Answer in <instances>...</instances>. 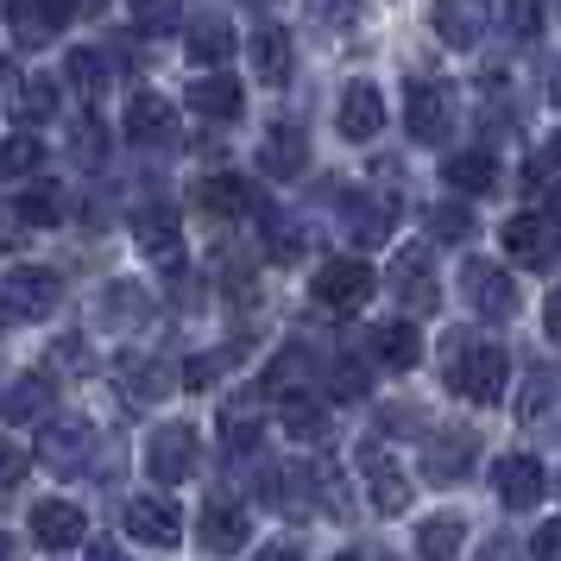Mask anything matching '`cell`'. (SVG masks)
<instances>
[{"instance_id":"cell-53","label":"cell","mask_w":561,"mask_h":561,"mask_svg":"<svg viewBox=\"0 0 561 561\" xmlns=\"http://www.w3.org/2000/svg\"><path fill=\"white\" fill-rule=\"evenodd\" d=\"M0 561H20V542H13L7 530H0Z\"/></svg>"},{"instance_id":"cell-54","label":"cell","mask_w":561,"mask_h":561,"mask_svg":"<svg viewBox=\"0 0 561 561\" xmlns=\"http://www.w3.org/2000/svg\"><path fill=\"white\" fill-rule=\"evenodd\" d=\"M89 561H121V549H114V542H95V556Z\"/></svg>"},{"instance_id":"cell-20","label":"cell","mask_w":561,"mask_h":561,"mask_svg":"<svg viewBox=\"0 0 561 561\" xmlns=\"http://www.w3.org/2000/svg\"><path fill=\"white\" fill-rule=\"evenodd\" d=\"M309 164V139L297 121H278V127L265 133V146H259V171H272V178H297Z\"/></svg>"},{"instance_id":"cell-35","label":"cell","mask_w":561,"mask_h":561,"mask_svg":"<svg viewBox=\"0 0 561 561\" xmlns=\"http://www.w3.org/2000/svg\"><path fill=\"white\" fill-rule=\"evenodd\" d=\"M259 442V423H253V410H240V404H228V416H221V448H228L233 460L247 455Z\"/></svg>"},{"instance_id":"cell-25","label":"cell","mask_w":561,"mask_h":561,"mask_svg":"<svg viewBox=\"0 0 561 561\" xmlns=\"http://www.w3.org/2000/svg\"><path fill=\"white\" fill-rule=\"evenodd\" d=\"M57 82L45 70H13V121H51Z\"/></svg>"},{"instance_id":"cell-22","label":"cell","mask_w":561,"mask_h":561,"mask_svg":"<svg viewBox=\"0 0 561 561\" xmlns=\"http://www.w3.org/2000/svg\"><path fill=\"white\" fill-rule=\"evenodd\" d=\"M196 524H203V542L215 549V556H233V549H247V511L228 505V499H208Z\"/></svg>"},{"instance_id":"cell-55","label":"cell","mask_w":561,"mask_h":561,"mask_svg":"<svg viewBox=\"0 0 561 561\" xmlns=\"http://www.w3.org/2000/svg\"><path fill=\"white\" fill-rule=\"evenodd\" d=\"M549 164L561 171V127H556V139H549Z\"/></svg>"},{"instance_id":"cell-14","label":"cell","mask_w":561,"mask_h":561,"mask_svg":"<svg viewBox=\"0 0 561 561\" xmlns=\"http://www.w3.org/2000/svg\"><path fill=\"white\" fill-rule=\"evenodd\" d=\"M460 284H467V297H473V309L480 316H517V284H511V272H499V265H485V259H473L467 272H460Z\"/></svg>"},{"instance_id":"cell-24","label":"cell","mask_w":561,"mask_h":561,"mask_svg":"<svg viewBox=\"0 0 561 561\" xmlns=\"http://www.w3.org/2000/svg\"><path fill=\"white\" fill-rule=\"evenodd\" d=\"M253 70H259V82H272V89L290 82V32L284 26H259L253 32Z\"/></svg>"},{"instance_id":"cell-47","label":"cell","mask_w":561,"mask_h":561,"mask_svg":"<svg viewBox=\"0 0 561 561\" xmlns=\"http://www.w3.org/2000/svg\"><path fill=\"white\" fill-rule=\"evenodd\" d=\"M20 480H26V455H20V448L0 435V492H13Z\"/></svg>"},{"instance_id":"cell-18","label":"cell","mask_w":561,"mask_h":561,"mask_svg":"<svg viewBox=\"0 0 561 561\" xmlns=\"http://www.w3.org/2000/svg\"><path fill=\"white\" fill-rule=\"evenodd\" d=\"M341 139H373V133L385 127V95L373 89V82H347L341 89Z\"/></svg>"},{"instance_id":"cell-51","label":"cell","mask_w":561,"mask_h":561,"mask_svg":"<svg viewBox=\"0 0 561 561\" xmlns=\"http://www.w3.org/2000/svg\"><path fill=\"white\" fill-rule=\"evenodd\" d=\"M542 329H549V341H561V284H556V297H549V309H542Z\"/></svg>"},{"instance_id":"cell-43","label":"cell","mask_w":561,"mask_h":561,"mask_svg":"<svg viewBox=\"0 0 561 561\" xmlns=\"http://www.w3.org/2000/svg\"><path fill=\"white\" fill-rule=\"evenodd\" d=\"M309 473H316V499H322V511H334V517H341V511H347V492H341V467H329V460H322V467H309Z\"/></svg>"},{"instance_id":"cell-17","label":"cell","mask_w":561,"mask_h":561,"mask_svg":"<svg viewBox=\"0 0 561 561\" xmlns=\"http://www.w3.org/2000/svg\"><path fill=\"white\" fill-rule=\"evenodd\" d=\"M38 455H45V467H57V473H77L82 455H89V423H82V416L45 423V430H38Z\"/></svg>"},{"instance_id":"cell-5","label":"cell","mask_w":561,"mask_h":561,"mask_svg":"<svg viewBox=\"0 0 561 561\" xmlns=\"http://www.w3.org/2000/svg\"><path fill=\"white\" fill-rule=\"evenodd\" d=\"M435 38L448 45V51H473L485 38V26H492V7L485 0H435Z\"/></svg>"},{"instance_id":"cell-37","label":"cell","mask_w":561,"mask_h":561,"mask_svg":"<svg viewBox=\"0 0 561 561\" xmlns=\"http://www.w3.org/2000/svg\"><path fill=\"white\" fill-rule=\"evenodd\" d=\"M45 398H51V379H45V373H26V379L7 391V416H38Z\"/></svg>"},{"instance_id":"cell-31","label":"cell","mask_w":561,"mask_h":561,"mask_svg":"<svg viewBox=\"0 0 561 561\" xmlns=\"http://www.w3.org/2000/svg\"><path fill=\"white\" fill-rule=\"evenodd\" d=\"M448 183H455L460 196H480V190L499 183V164H492V152H455L448 158Z\"/></svg>"},{"instance_id":"cell-40","label":"cell","mask_w":561,"mask_h":561,"mask_svg":"<svg viewBox=\"0 0 561 561\" xmlns=\"http://www.w3.org/2000/svg\"><path fill=\"white\" fill-rule=\"evenodd\" d=\"M70 89H82V95H102V82H107V64H102V51H70Z\"/></svg>"},{"instance_id":"cell-41","label":"cell","mask_w":561,"mask_h":561,"mask_svg":"<svg viewBox=\"0 0 561 561\" xmlns=\"http://www.w3.org/2000/svg\"><path fill=\"white\" fill-rule=\"evenodd\" d=\"M265 247H272V259H278V265H290V259L304 253V228H290L284 215H272V221H265Z\"/></svg>"},{"instance_id":"cell-1","label":"cell","mask_w":561,"mask_h":561,"mask_svg":"<svg viewBox=\"0 0 561 561\" xmlns=\"http://www.w3.org/2000/svg\"><path fill=\"white\" fill-rule=\"evenodd\" d=\"M448 385H455L460 398H473V404H499L511 385V359L499 341H473V347H460L448 359Z\"/></svg>"},{"instance_id":"cell-49","label":"cell","mask_w":561,"mask_h":561,"mask_svg":"<svg viewBox=\"0 0 561 561\" xmlns=\"http://www.w3.org/2000/svg\"><path fill=\"white\" fill-rule=\"evenodd\" d=\"M334 391H341V398H359V391H366V373H359L354 359H341V366H334Z\"/></svg>"},{"instance_id":"cell-12","label":"cell","mask_w":561,"mask_h":561,"mask_svg":"<svg viewBox=\"0 0 561 561\" xmlns=\"http://www.w3.org/2000/svg\"><path fill=\"white\" fill-rule=\"evenodd\" d=\"M127 139L133 146H171L178 139V114H171V102L158 89H139L127 102Z\"/></svg>"},{"instance_id":"cell-56","label":"cell","mask_w":561,"mask_h":561,"mask_svg":"<svg viewBox=\"0 0 561 561\" xmlns=\"http://www.w3.org/2000/svg\"><path fill=\"white\" fill-rule=\"evenodd\" d=\"M549 215H556V221H561V183H556V190H549Z\"/></svg>"},{"instance_id":"cell-30","label":"cell","mask_w":561,"mask_h":561,"mask_svg":"<svg viewBox=\"0 0 561 561\" xmlns=\"http://www.w3.org/2000/svg\"><path fill=\"white\" fill-rule=\"evenodd\" d=\"M228 57H233V26L203 20V26L190 32V64H196V70H221Z\"/></svg>"},{"instance_id":"cell-45","label":"cell","mask_w":561,"mask_h":561,"mask_svg":"<svg viewBox=\"0 0 561 561\" xmlns=\"http://www.w3.org/2000/svg\"><path fill=\"white\" fill-rule=\"evenodd\" d=\"M102 152H107V133H102V121H95V114H82V121H77V158L89 164V158H102Z\"/></svg>"},{"instance_id":"cell-33","label":"cell","mask_w":561,"mask_h":561,"mask_svg":"<svg viewBox=\"0 0 561 561\" xmlns=\"http://www.w3.org/2000/svg\"><path fill=\"white\" fill-rule=\"evenodd\" d=\"M45 164V146L32 139V133H13V139H0V178H32Z\"/></svg>"},{"instance_id":"cell-42","label":"cell","mask_w":561,"mask_h":561,"mask_svg":"<svg viewBox=\"0 0 561 561\" xmlns=\"http://www.w3.org/2000/svg\"><path fill=\"white\" fill-rule=\"evenodd\" d=\"M430 233H435V240H467V233H473V215H467L460 203H442L430 215Z\"/></svg>"},{"instance_id":"cell-26","label":"cell","mask_w":561,"mask_h":561,"mask_svg":"<svg viewBox=\"0 0 561 561\" xmlns=\"http://www.w3.org/2000/svg\"><path fill=\"white\" fill-rule=\"evenodd\" d=\"M121 391H127L133 404H152V398H164V391H171V379H164V359H158V354H127V359H121Z\"/></svg>"},{"instance_id":"cell-59","label":"cell","mask_w":561,"mask_h":561,"mask_svg":"<svg viewBox=\"0 0 561 561\" xmlns=\"http://www.w3.org/2000/svg\"><path fill=\"white\" fill-rule=\"evenodd\" d=\"M253 7H272V0H253Z\"/></svg>"},{"instance_id":"cell-10","label":"cell","mask_w":561,"mask_h":561,"mask_svg":"<svg viewBox=\"0 0 561 561\" xmlns=\"http://www.w3.org/2000/svg\"><path fill=\"white\" fill-rule=\"evenodd\" d=\"M492 485H499V499H505L511 511H530V505H542V492H549V467L536 455H505L499 473H492Z\"/></svg>"},{"instance_id":"cell-7","label":"cell","mask_w":561,"mask_h":561,"mask_svg":"<svg viewBox=\"0 0 561 561\" xmlns=\"http://www.w3.org/2000/svg\"><path fill=\"white\" fill-rule=\"evenodd\" d=\"M391 284H398V309H410V316H430V309L442 304V284H435V272H430V247H404Z\"/></svg>"},{"instance_id":"cell-38","label":"cell","mask_w":561,"mask_h":561,"mask_svg":"<svg viewBox=\"0 0 561 561\" xmlns=\"http://www.w3.org/2000/svg\"><path fill=\"white\" fill-rule=\"evenodd\" d=\"M183 20V0H133V26L139 32H171Z\"/></svg>"},{"instance_id":"cell-16","label":"cell","mask_w":561,"mask_h":561,"mask_svg":"<svg viewBox=\"0 0 561 561\" xmlns=\"http://www.w3.org/2000/svg\"><path fill=\"white\" fill-rule=\"evenodd\" d=\"M32 536H38L45 549H77L82 536H89V517H82L70 499H38V505H32Z\"/></svg>"},{"instance_id":"cell-27","label":"cell","mask_w":561,"mask_h":561,"mask_svg":"<svg viewBox=\"0 0 561 561\" xmlns=\"http://www.w3.org/2000/svg\"><path fill=\"white\" fill-rule=\"evenodd\" d=\"M460 542H467V517H455V511L423 517V530H416V549H423V561H455Z\"/></svg>"},{"instance_id":"cell-60","label":"cell","mask_w":561,"mask_h":561,"mask_svg":"<svg viewBox=\"0 0 561 561\" xmlns=\"http://www.w3.org/2000/svg\"><path fill=\"white\" fill-rule=\"evenodd\" d=\"M0 329H7V322H0Z\"/></svg>"},{"instance_id":"cell-39","label":"cell","mask_w":561,"mask_h":561,"mask_svg":"<svg viewBox=\"0 0 561 561\" xmlns=\"http://www.w3.org/2000/svg\"><path fill=\"white\" fill-rule=\"evenodd\" d=\"M359 13H366L359 0H309V20H316V26H329V32H354Z\"/></svg>"},{"instance_id":"cell-50","label":"cell","mask_w":561,"mask_h":561,"mask_svg":"<svg viewBox=\"0 0 561 561\" xmlns=\"http://www.w3.org/2000/svg\"><path fill=\"white\" fill-rule=\"evenodd\" d=\"M215 366H221V359H190V366H183V385H190V391L215 385Z\"/></svg>"},{"instance_id":"cell-44","label":"cell","mask_w":561,"mask_h":561,"mask_svg":"<svg viewBox=\"0 0 561 561\" xmlns=\"http://www.w3.org/2000/svg\"><path fill=\"white\" fill-rule=\"evenodd\" d=\"M505 26L517 32V38H536V32H542V0H511Z\"/></svg>"},{"instance_id":"cell-21","label":"cell","mask_w":561,"mask_h":561,"mask_svg":"<svg viewBox=\"0 0 561 561\" xmlns=\"http://www.w3.org/2000/svg\"><path fill=\"white\" fill-rule=\"evenodd\" d=\"M190 107H196L203 121H233V114L247 107V89H240V77H228V70H208V77H196V89H190Z\"/></svg>"},{"instance_id":"cell-9","label":"cell","mask_w":561,"mask_h":561,"mask_svg":"<svg viewBox=\"0 0 561 561\" xmlns=\"http://www.w3.org/2000/svg\"><path fill=\"white\" fill-rule=\"evenodd\" d=\"M133 240H139V253L152 259L158 272H183V228L171 208H146L133 221Z\"/></svg>"},{"instance_id":"cell-4","label":"cell","mask_w":561,"mask_h":561,"mask_svg":"<svg viewBox=\"0 0 561 561\" xmlns=\"http://www.w3.org/2000/svg\"><path fill=\"white\" fill-rule=\"evenodd\" d=\"M127 536L146 542V549H178L183 542V511L164 499V492H139L127 499Z\"/></svg>"},{"instance_id":"cell-34","label":"cell","mask_w":561,"mask_h":561,"mask_svg":"<svg viewBox=\"0 0 561 561\" xmlns=\"http://www.w3.org/2000/svg\"><path fill=\"white\" fill-rule=\"evenodd\" d=\"M57 215H64V190L57 183H38V190L20 196V221H32V228H51Z\"/></svg>"},{"instance_id":"cell-28","label":"cell","mask_w":561,"mask_h":561,"mask_svg":"<svg viewBox=\"0 0 561 561\" xmlns=\"http://www.w3.org/2000/svg\"><path fill=\"white\" fill-rule=\"evenodd\" d=\"M284 435H290V442H329V404L309 398V391L284 398Z\"/></svg>"},{"instance_id":"cell-32","label":"cell","mask_w":561,"mask_h":561,"mask_svg":"<svg viewBox=\"0 0 561 561\" xmlns=\"http://www.w3.org/2000/svg\"><path fill=\"white\" fill-rule=\"evenodd\" d=\"M341 221H354L359 247H379V240H385V208L373 203V196H359V190H347V196H341Z\"/></svg>"},{"instance_id":"cell-2","label":"cell","mask_w":561,"mask_h":561,"mask_svg":"<svg viewBox=\"0 0 561 561\" xmlns=\"http://www.w3.org/2000/svg\"><path fill=\"white\" fill-rule=\"evenodd\" d=\"M196 460H203V442H196V430L190 423H158L152 442H146V473L164 485H178L196 473Z\"/></svg>"},{"instance_id":"cell-46","label":"cell","mask_w":561,"mask_h":561,"mask_svg":"<svg viewBox=\"0 0 561 561\" xmlns=\"http://www.w3.org/2000/svg\"><path fill=\"white\" fill-rule=\"evenodd\" d=\"M133 309H139V290H133V284H114V290H107V297H102V316H107V322H114V329L127 322Z\"/></svg>"},{"instance_id":"cell-8","label":"cell","mask_w":561,"mask_h":561,"mask_svg":"<svg viewBox=\"0 0 561 561\" xmlns=\"http://www.w3.org/2000/svg\"><path fill=\"white\" fill-rule=\"evenodd\" d=\"M404 121H410V133H416L423 146L448 139V127H455V102H448V89H442V82H410Z\"/></svg>"},{"instance_id":"cell-52","label":"cell","mask_w":561,"mask_h":561,"mask_svg":"<svg viewBox=\"0 0 561 561\" xmlns=\"http://www.w3.org/2000/svg\"><path fill=\"white\" fill-rule=\"evenodd\" d=\"M259 561H304V556H297L290 542H278V549H259Z\"/></svg>"},{"instance_id":"cell-29","label":"cell","mask_w":561,"mask_h":561,"mask_svg":"<svg viewBox=\"0 0 561 561\" xmlns=\"http://www.w3.org/2000/svg\"><path fill=\"white\" fill-rule=\"evenodd\" d=\"M373 347H379L385 366H398V373H410L416 359H423V334H416V322H379V334H373Z\"/></svg>"},{"instance_id":"cell-23","label":"cell","mask_w":561,"mask_h":561,"mask_svg":"<svg viewBox=\"0 0 561 561\" xmlns=\"http://www.w3.org/2000/svg\"><path fill=\"white\" fill-rule=\"evenodd\" d=\"M247 203H253V190H247V178H233V171H215V178L196 183V208L203 215H247Z\"/></svg>"},{"instance_id":"cell-48","label":"cell","mask_w":561,"mask_h":561,"mask_svg":"<svg viewBox=\"0 0 561 561\" xmlns=\"http://www.w3.org/2000/svg\"><path fill=\"white\" fill-rule=\"evenodd\" d=\"M530 556H536V561H561V524H542V530H536Z\"/></svg>"},{"instance_id":"cell-57","label":"cell","mask_w":561,"mask_h":561,"mask_svg":"<svg viewBox=\"0 0 561 561\" xmlns=\"http://www.w3.org/2000/svg\"><path fill=\"white\" fill-rule=\"evenodd\" d=\"M480 561H511V549H485V556Z\"/></svg>"},{"instance_id":"cell-36","label":"cell","mask_w":561,"mask_h":561,"mask_svg":"<svg viewBox=\"0 0 561 561\" xmlns=\"http://www.w3.org/2000/svg\"><path fill=\"white\" fill-rule=\"evenodd\" d=\"M265 391H272V398H297V391H304V354L272 359V366H265Z\"/></svg>"},{"instance_id":"cell-15","label":"cell","mask_w":561,"mask_h":561,"mask_svg":"<svg viewBox=\"0 0 561 561\" xmlns=\"http://www.w3.org/2000/svg\"><path fill=\"white\" fill-rule=\"evenodd\" d=\"M7 26H13V45L20 51H38V45H51L57 32H64V7L57 0H13L7 7Z\"/></svg>"},{"instance_id":"cell-13","label":"cell","mask_w":561,"mask_h":561,"mask_svg":"<svg viewBox=\"0 0 561 561\" xmlns=\"http://www.w3.org/2000/svg\"><path fill=\"white\" fill-rule=\"evenodd\" d=\"M0 304L13 309V316H45V309H57V278L38 272V265H13L0 278Z\"/></svg>"},{"instance_id":"cell-3","label":"cell","mask_w":561,"mask_h":561,"mask_svg":"<svg viewBox=\"0 0 561 561\" xmlns=\"http://www.w3.org/2000/svg\"><path fill=\"white\" fill-rule=\"evenodd\" d=\"M473 460H480L473 430H430V435H423V480L455 485V480L473 473Z\"/></svg>"},{"instance_id":"cell-11","label":"cell","mask_w":561,"mask_h":561,"mask_svg":"<svg viewBox=\"0 0 561 561\" xmlns=\"http://www.w3.org/2000/svg\"><path fill=\"white\" fill-rule=\"evenodd\" d=\"M505 253L517 259V265H530V272H549V259L561 253L556 228L542 221V215H511L505 221Z\"/></svg>"},{"instance_id":"cell-19","label":"cell","mask_w":561,"mask_h":561,"mask_svg":"<svg viewBox=\"0 0 561 561\" xmlns=\"http://www.w3.org/2000/svg\"><path fill=\"white\" fill-rule=\"evenodd\" d=\"M359 467H366V492H373V505H379L385 517H398V511L410 505V480L398 473V460L385 455V448H366Z\"/></svg>"},{"instance_id":"cell-6","label":"cell","mask_w":561,"mask_h":561,"mask_svg":"<svg viewBox=\"0 0 561 561\" xmlns=\"http://www.w3.org/2000/svg\"><path fill=\"white\" fill-rule=\"evenodd\" d=\"M373 284L379 278H373L366 259H329V265L316 272V297H322L329 309H359L366 297H373Z\"/></svg>"},{"instance_id":"cell-58","label":"cell","mask_w":561,"mask_h":561,"mask_svg":"<svg viewBox=\"0 0 561 561\" xmlns=\"http://www.w3.org/2000/svg\"><path fill=\"white\" fill-rule=\"evenodd\" d=\"M334 561H359V556H354V549H347V556H334Z\"/></svg>"}]
</instances>
